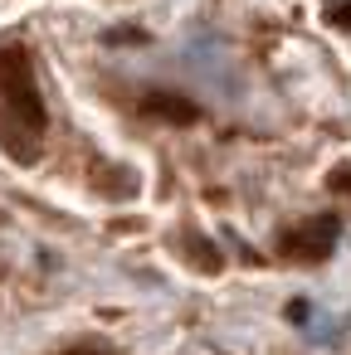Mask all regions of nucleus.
<instances>
[{
	"instance_id": "obj_1",
	"label": "nucleus",
	"mask_w": 351,
	"mask_h": 355,
	"mask_svg": "<svg viewBox=\"0 0 351 355\" xmlns=\"http://www.w3.org/2000/svg\"><path fill=\"white\" fill-rule=\"evenodd\" d=\"M0 103L10 107V122L25 127L30 137L44 132V98H40V83H35V64L20 44H6L0 49Z\"/></svg>"
},
{
	"instance_id": "obj_2",
	"label": "nucleus",
	"mask_w": 351,
	"mask_h": 355,
	"mask_svg": "<svg viewBox=\"0 0 351 355\" xmlns=\"http://www.w3.org/2000/svg\"><path fill=\"white\" fill-rule=\"evenodd\" d=\"M336 239H341V219L336 214H317V219H307V224L283 234V253L293 263H322V258H332Z\"/></svg>"
},
{
	"instance_id": "obj_3",
	"label": "nucleus",
	"mask_w": 351,
	"mask_h": 355,
	"mask_svg": "<svg viewBox=\"0 0 351 355\" xmlns=\"http://www.w3.org/2000/svg\"><path fill=\"white\" fill-rule=\"evenodd\" d=\"M142 112L147 117H161V122H176V127H190L200 117V107L190 98H181V93H147L142 98Z\"/></svg>"
},
{
	"instance_id": "obj_4",
	"label": "nucleus",
	"mask_w": 351,
	"mask_h": 355,
	"mask_svg": "<svg viewBox=\"0 0 351 355\" xmlns=\"http://www.w3.org/2000/svg\"><path fill=\"white\" fill-rule=\"evenodd\" d=\"M190 263H200L205 272H220L225 268V258L210 248V239H190Z\"/></svg>"
},
{
	"instance_id": "obj_5",
	"label": "nucleus",
	"mask_w": 351,
	"mask_h": 355,
	"mask_svg": "<svg viewBox=\"0 0 351 355\" xmlns=\"http://www.w3.org/2000/svg\"><path fill=\"white\" fill-rule=\"evenodd\" d=\"M327 20L336 30H351V0H327Z\"/></svg>"
},
{
	"instance_id": "obj_6",
	"label": "nucleus",
	"mask_w": 351,
	"mask_h": 355,
	"mask_svg": "<svg viewBox=\"0 0 351 355\" xmlns=\"http://www.w3.org/2000/svg\"><path fill=\"white\" fill-rule=\"evenodd\" d=\"M327 185H332L336 195H351V166H336V171L327 175Z\"/></svg>"
}]
</instances>
